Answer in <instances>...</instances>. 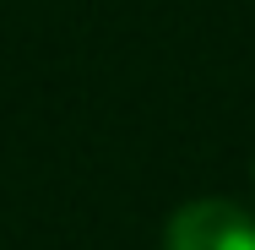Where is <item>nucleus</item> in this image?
<instances>
[{"label":"nucleus","instance_id":"nucleus-1","mask_svg":"<svg viewBox=\"0 0 255 250\" xmlns=\"http://www.w3.org/2000/svg\"><path fill=\"white\" fill-rule=\"evenodd\" d=\"M163 250H255V212L228 196H196L168 218Z\"/></svg>","mask_w":255,"mask_h":250}]
</instances>
